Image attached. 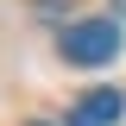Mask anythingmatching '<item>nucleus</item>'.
I'll return each mask as SVG.
<instances>
[{"mask_svg":"<svg viewBox=\"0 0 126 126\" xmlns=\"http://www.w3.org/2000/svg\"><path fill=\"white\" fill-rule=\"evenodd\" d=\"M57 50L76 69H94V63H113L120 57V19H69L57 38Z\"/></svg>","mask_w":126,"mask_h":126,"instance_id":"nucleus-1","label":"nucleus"},{"mask_svg":"<svg viewBox=\"0 0 126 126\" xmlns=\"http://www.w3.org/2000/svg\"><path fill=\"white\" fill-rule=\"evenodd\" d=\"M120 113H126V94L120 88H88L76 107H69V126H113Z\"/></svg>","mask_w":126,"mask_h":126,"instance_id":"nucleus-2","label":"nucleus"},{"mask_svg":"<svg viewBox=\"0 0 126 126\" xmlns=\"http://www.w3.org/2000/svg\"><path fill=\"white\" fill-rule=\"evenodd\" d=\"M113 13H126V0H113Z\"/></svg>","mask_w":126,"mask_h":126,"instance_id":"nucleus-3","label":"nucleus"},{"mask_svg":"<svg viewBox=\"0 0 126 126\" xmlns=\"http://www.w3.org/2000/svg\"><path fill=\"white\" fill-rule=\"evenodd\" d=\"M32 126H50V120H32Z\"/></svg>","mask_w":126,"mask_h":126,"instance_id":"nucleus-4","label":"nucleus"}]
</instances>
